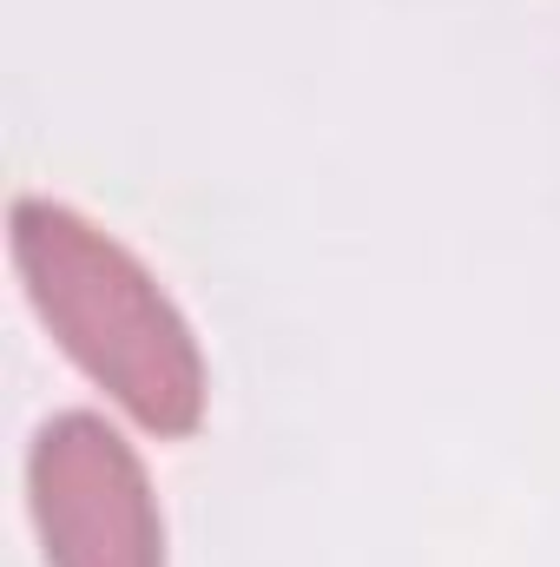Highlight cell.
I'll return each mask as SVG.
<instances>
[{
    "instance_id": "1",
    "label": "cell",
    "mask_w": 560,
    "mask_h": 567,
    "mask_svg": "<svg viewBox=\"0 0 560 567\" xmlns=\"http://www.w3.org/2000/svg\"><path fill=\"white\" fill-rule=\"evenodd\" d=\"M13 271L60 350L133 416L178 442L205 423V357L178 303L93 218L53 198L13 205Z\"/></svg>"
},
{
    "instance_id": "2",
    "label": "cell",
    "mask_w": 560,
    "mask_h": 567,
    "mask_svg": "<svg viewBox=\"0 0 560 567\" xmlns=\"http://www.w3.org/2000/svg\"><path fill=\"white\" fill-rule=\"evenodd\" d=\"M27 502L46 567H165V522L133 442L93 410L33 435Z\"/></svg>"
}]
</instances>
